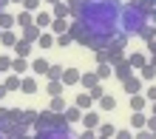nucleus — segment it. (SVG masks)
<instances>
[{
  "mask_svg": "<svg viewBox=\"0 0 156 139\" xmlns=\"http://www.w3.org/2000/svg\"><path fill=\"white\" fill-rule=\"evenodd\" d=\"M128 62H131V68L142 71L145 66H148V54H145V51H131V54H128Z\"/></svg>",
  "mask_w": 156,
  "mask_h": 139,
  "instance_id": "obj_11",
  "label": "nucleus"
},
{
  "mask_svg": "<svg viewBox=\"0 0 156 139\" xmlns=\"http://www.w3.org/2000/svg\"><path fill=\"white\" fill-rule=\"evenodd\" d=\"M122 88H125V94H142V77L131 74L128 80H122Z\"/></svg>",
  "mask_w": 156,
  "mask_h": 139,
  "instance_id": "obj_6",
  "label": "nucleus"
},
{
  "mask_svg": "<svg viewBox=\"0 0 156 139\" xmlns=\"http://www.w3.org/2000/svg\"><path fill=\"white\" fill-rule=\"evenodd\" d=\"M48 68H51V62L43 60V57L31 62V74H34V77H45V74H48Z\"/></svg>",
  "mask_w": 156,
  "mask_h": 139,
  "instance_id": "obj_19",
  "label": "nucleus"
},
{
  "mask_svg": "<svg viewBox=\"0 0 156 139\" xmlns=\"http://www.w3.org/2000/svg\"><path fill=\"white\" fill-rule=\"evenodd\" d=\"M71 43H74V37H71L68 31H66V34H60V37H57V45H60V48H68V45H71Z\"/></svg>",
  "mask_w": 156,
  "mask_h": 139,
  "instance_id": "obj_39",
  "label": "nucleus"
},
{
  "mask_svg": "<svg viewBox=\"0 0 156 139\" xmlns=\"http://www.w3.org/2000/svg\"><path fill=\"white\" fill-rule=\"evenodd\" d=\"M51 45H57V37H54L51 31H43L40 40H37V48H51Z\"/></svg>",
  "mask_w": 156,
  "mask_h": 139,
  "instance_id": "obj_23",
  "label": "nucleus"
},
{
  "mask_svg": "<svg viewBox=\"0 0 156 139\" xmlns=\"http://www.w3.org/2000/svg\"><path fill=\"white\" fill-rule=\"evenodd\" d=\"M145 99H148V102H156V85H148V88H145Z\"/></svg>",
  "mask_w": 156,
  "mask_h": 139,
  "instance_id": "obj_41",
  "label": "nucleus"
},
{
  "mask_svg": "<svg viewBox=\"0 0 156 139\" xmlns=\"http://www.w3.org/2000/svg\"><path fill=\"white\" fill-rule=\"evenodd\" d=\"M80 122H82V128H85V131H97V128L102 125V116H99V111H85Z\"/></svg>",
  "mask_w": 156,
  "mask_h": 139,
  "instance_id": "obj_5",
  "label": "nucleus"
},
{
  "mask_svg": "<svg viewBox=\"0 0 156 139\" xmlns=\"http://www.w3.org/2000/svg\"><path fill=\"white\" fill-rule=\"evenodd\" d=\"M45 94H48V97H62V94H66V85H62V80H48V85H45Z\"/></svg>",
  "mask_w": 156,
  "mask_h": 139,
  "instance_id": "obj_16",
  "label": "nucleus"
},
{
  "mask_svg": "<svg viewBox=\"0 0 156 139\" xmlns=\"http://www.w3.org/2000/svg\"><path fill=\"white\" fill-rule=\"evenodd\" d=\"M37 88H40V82H37L34 74H26V77L20 80V91L23 94H37Z\"/></svg>",
  "mask_w": 156,
  "mask_h": 139,
  "instance_id": "obj_9",
  "label": "nucleus"
},
{
  "mask_svg": "<svg viewBox=\"0 0 156 139\" xmlns=\"http://www.w3.org/2000/svg\"><path fill=\"white\" fill-rule=\"evenodd\" d=\"M0 45L14 48V45H17V34H14V31H3V37H0Z\"/></svg>",
  "mask_w": 156,
  "mask_h": 139,
  "instance_id": "obj_33",
  "label": "nucleus"
},
{
  "mask_svg": "<svg viewBox=\"0 0 156 139\" xmlns=\"http://www.w3.org/2000/svg\"><path fill=\"white\" fill-rule=\"evenodd\" d=\"M66 97H51V105H48V111H54V114H66Z\"/></svg>",
  "mask_w": 156,
  "mask_h": 139,
  "instance_id": "obj_28",
  "label": "nucleus"
},
{
  "mask_svg": "<svg viewBox=\"0 0 156 139\" xmlns=\"http://www.w3.org/2000/svg\"><path fill=\"white\" fill-rule=\"evenodd\" d=\"M62 71H66L62 66H51L48 74H45V80H62Z\"/></svg>",
  "mask_w": 156,
  "mask_h": 139,
  "instance_id": "obj_34",
  "label": "nucleus"
},
{
  "mask_svg": "<svg viewBox=\"0 0 156 139\" xmlns=\"http://www.w3.org/2000/svg\"><path fill=\"white\" fill-rule=\"evenodd\" d=\"M40 34H43V31L37 29V26H26L23 34H20V40H26V43H31V45H34V43L40 40Z\"/></svg>",
  "mask_w": 156,
  "mask_h": 139,
  "instance_id": "obj_17",
  "label": "nucleus"
},
{
  "mask_svg": "<svg viewBox=\"0 0 156 139\" xmlns=\"http://www.w3.org/2000/svg\"><path fill=\"white\" fill-rule=\"evenodd\" d=\"M80 85L85 88V91H91L94 85H99V77H97V71H85V74L80 77Z\"/></svg>",
  "mask_w": 156,
  "mask_h": 139,
  "instance_id": "obj_18",
  "label": "nucleus"
},
{
  "mask_svg": "<svg viewBox=\"0 0 156 139\" xmlns=\"http://www.w3.org/2000/svg\"><path fill=\"white\" fill-rule=\"evenodd\" d=\"M131 74H133V68H131V62H128V57H125L122 62H116V66H114V77H116L119 82H122V80H128Z\"/></svg>",
  "mask_w": 156,
  "mask_h": 139,
  "instance_id": "obj_13",
  "label": "nucleus"
},
{
  "mask_svg": "<svg viewBox=\"0 0 156 139\" xmlns=\"http://www.w3.org/2000/svg\"><path fill=\"white\" fill-rule=\"evenodd\" d=\"M51 23H54V14H51V12H45V9H43V12H37V14H34V26H37L40 31L51 29Z\"/></svg>",
  "mask_w": 156,
  "mask_h": 139,
  "instance_id": "obj_7",
  "label": "nucleus"
},
{
  "mask_svg": "<svg viewBox=\"0 0 156 139\" xmlns=\"http://www.w3.org/2000/svg\"><path fill=\"white\" fill-rule=\"evenodd\" d=\"M145 108H148L145 94H131V114H145Z\"/></svg>",
  "mask_w": 156,
  "mask_h": 139,
  "instance_id": "obj_14",
  "label": "nucleus"
},
{
  "mask_svg": "<svg viewBox=\"0 0 156 139\" xmlns=\"http://www.w3.org/2000/svg\"><path fill=\"white\" fill-rule=\"evenodd\" d=\"M114 108H116V97L105 94L102 99H99V111H114Z\"/></svg>",
  "mask_w": 156,
  "mask_h": 139,
  "instance_id": "obj_32",
  "label": "nucleus"
},
{
  "mask_svg": "<svg viewBox=\"0 0 156 139\" xmlns=\"http://www.w3.org/2000/svg\"><path fill=\"white\" fill-rule=\"evenodd\" d=\"M12 60H14V57H6V54H0V74H9V71H12Z\"/></svg>",
  "mask_w": 156,
  "mask_h": 139,
  "instance_id": "obj_36",
  "label": "nucleus"
},
{
  "mask_svg": "<svg viewBox=\"0 0 156 139\" xmlns=\"http://www.w3.org/2000/svg\"><path fill=\"white\" fill-rule=\"evenodd\" d=\"M125 57H128V54H125V45H119V43L111 40V45L105 48V60L111 62V66H116V62H122Z\"/></svg>",
  "mask_w": 156,
  "mask_h": 139,
  "instance_id": "obj_3",
  "label": "nucleus"
},
{
  "mask_svg": "<svg viewBox=\"0 0 156 139\" xmlns=\"http://www.w3.org/2000/svg\"><path fill=\"white\" fill-rule=\"evenodd\" d=\"M20 80H23V77H17V74H12V71H9L0 82H3V85H6V91L12 94V91H20Z\"/></svg>",
  "mask_w": 156,
  "mask_h": 139,
  "instance_id": "obj_15",
  "label": "nucleus"
},
{
  "mask_svg": "<svg viewBox=\"0 0 156 139\" xmlns=\"http://www.w3.org/2000/svg\"><path fill=\"white\" fill-rule=\"evenodd\" d=\"M80 139H97V131H85V134H82Z\"/></svg>",
  "mask_w": 156,
  "mask_h": 139,
  "instance_id": "obj_46",
  "label": "nucleus"
},
{
  "mask_svg": "<svg viewBox=\"0 0 156 139\" xmlns=\"http://www.w3.org/2000/svg\"><path fill=\"white\" fill-rule=\"evenodd\" d=\"M151 26V14L139 6H122V14H119V31L128 37H139L145 29Z\"/></svg>",
  "mask_w": 156,
  "mask_h": 139,
  "instance_id": "obj_2",
  "label": "nucleus"
},
{
  "mask_svg": "<svg viewBox=\"0 0 156 139\" xmlns=\"http://www.w3.org/2000/svg\"><path fill=\"white\" fill-rule=\"evenodd\" d=\"M148 62H151V66H156V54H151V57H148Z\"/></svg>",
  "mask_w": 156,
  "mask_h": 139,
  "instance_id": "obj_49",
  "label": "nucleus"
},
{
  "mask_svg": "<svg viewBox=\"0 0 156 139\" xmlns=\"http://www.w3.org/2000/svg\"><path fill=\"white\" fill-rule=\"evenodd\" d=\"M74 105H77L80 111H91V105H94V99H91V94L85 91V94H77V99H74Z\"/></svg>",
  "mask_w": 156,
  "mask_h": 139,
  "instance_id": "obj_21",
  "label": "nucleus"
},
{
  "mask_svg": "<svg viewBox=\"0 0 156 139\" xmlns=\"http://www.w3.org/2000/svg\"><path fill=\"white\" fill-rule=\"evenodd\" d=\"M40 6H43V0H23V9H26V12H31V14L37 12Z\"/></svg>",
  "mask_w": 156,
  "mask_h": 139,
  "instance_id": "obj_37",
  "label": "nucleus"
},
{
  "mask_svg": "<svg viewBox=\"0 0 156 139\" xmlns=\"http://www.w3.org/2000/svg\"><path fill=\"white\" fill-rule=\"evenodd\" d=\"M145 48H148V57H151V54H156V40H151L148 45H145Z\"/></svg>",
  "mask_w": 156,
  "mask_h": 139,
  "instance_id": "obj_44",
  "label": "nucleus"
},
{
  "mask_svg": "<svg viewBox=\"0 0 156 139\" xmlns=\"http://www.w3.org/2000/svg\"><path fill=\"white\" fill-rule=\"evenodd\" d=\"M0 77H3V74H0Z\"/></svg>",
  "mask_w": 156,
  "mask_h": 139,
  "instance_id": "obj_55",
  "label": "nucleus"
},
{
  "mask_svg": "<svg viewBox=\"0 0 156 139\" xmlns=\"http://www.w3.org/2000/svg\"><path fill=\"white\" fill-rule=\"evenodd\" d=\"M114 139H133V131H128V128H122V131H116Z\"/></svg>",
  "mask_w": 156,
  "mask_h": 139,
  "instance_id": "obj_43",
  "label": "nucleus"
},
{
  "mask_svg": "<svg viewBox=\"0 0 156 139\" xmlns=\"http://www.w3.org/2000/svg\"><path fill=\"white\" fill-rule=\"evenodd\" d=\"M97 77H99V82L108 80V77H114V66H111V62H99V66H97Z\"/></svg>",
  "mask_w": 156,
  "mask_h": 139,
  "instance_id": "obj_27",
  "label": "nucleus"
},
{
  "mask_svg": "<svg viewBox=\"0 0 156 139\" xmlns=\"http://www.w3.org/2000/svg\"><path fill=\"white\" fill-rule=\"evenodd\" d=\"M82 114H85V111H80L77 105H68V108H66V119H68V125L80 122V119H82Z\"/></svg>",
  "mask_w": 156,
  "mask_h": 139,
  "instance_id": "obj_24",
  "label": "nucleus"
},
{
  "mask_svg": "<svg viewBox=\"0 0 156 139\" xmlns=\"http://www.w3.org/2000/svg\"><path fill=\"white\" fill-rule=\"evenodd\" d=\"M88 94H91V99H94V102H99V99L105 97V88H102V85H94V88L88 91Z\"/></svg>",
  "mask_w": 156,
  "mask_h": 139,
  "instance_id": "obj_38",
  "label": "nucleus"
},
{
  "mask_svg": "<svg viewBox=\"0 0 156 139\" xmlns=\"http://www.w3.org/2000/svg\"><path fill=\"white\" fill-rule=\"evenodd\" d=\"M14 20H17V26H20V29H26V26H34V14H31V12H26V9H23V12L17 14Z\"/></svg>",
  "mask_w": 156,
  "mask_h": 139,
  "instance_id": "obj_29",
  "label": "nucleus"
},
{
  "mask_svg": "<svg viewBox=\"0 0 156 139\" xmlns=\"http://www.w3.org/2000/svg\"><path fill=\"white\" fill-rule=\"evenodd\" d=\"M145 3H148V0H131L128 6H139V9H145Z\"/></svg>",
  "mask_w": 156,
  "mask_h": 139,
  "instance_id": "obj_47",
  "label": "nucleus"
},
{
  "mask_svg": "<svg viewBox=\"0 0 156 139\" xmlns=\"http://www.w3.org/2000/svg\"><path fill=\"white\" fill-rule=\"evenodd\" d=\"M139 77H142L145 82H151V80L156 77V66H151V62H148V66H145V68H142V74H139Z\"/></svg>",
  "mask_w": 156,
  "mask_h": 139,
  "instance_id": "obj_35",
  "label": "nucleus"
},
{
  "mask_svg": "<svg viewBox=\"0 0 156 139\" xmlns=\"http://www.w3.org/2000/svg\"><path fill=\"white\" fill-rule=\"evenodd\" d=\"M119 14H122L119 0H85L71 12V20H77L91 37L111 43L119 31Z\"/></svg>",
  "mask_w": 156,
  "mask_h": 139,
  "instance_id": "obj_1",
  "label": "nucleus"
},
{
  "mask_svg": "<svg viewBox=\"0 0 156 139\" xmlns=\"http://www.w3.org/2000/svg\"><path fill=\"white\" fill-rule=\"evenodd\" d=\"M43 3H51L54 6V3H62V0H43Z\"/></svg>",
  "mask_w": 156,
  "mask_h": 139,
  "instance_id": "obj_51",
  "label": "nucleus"
},
{
  "mask_svg": "<svg viewBox=\"0 0 156 139\" xmlns=\"http://www.w3.org/2000/svg\"><path fill=\"white\" fill-rule=\"evenodd\" d=\"M68 26H71V20H54V23H51V34H54V37L66 34V31H68Z\"/></svg>",
  "mask_w": 156,
  "mask_h": 139,
  "instance_id": "obj_30",
  "label": "nucleus"
},
{
  "mask_svg": "<svg viewBox=\"0 0 156 139\" xmlns=\"http://www.w3.org/2000/svg\"><path fill=\"white\" fill-rule=\"evenodd\" d=\"M0 37H3V29H0Z\"/></svg>",
  "mask_w": 156,
  "mask_h": 139,
  "instance_id": "obj_53",
  "label": "nucleus"
},
{
  "mask_svg": "<svg viewBox=\"0 0 156 139\" xmlns=\"http://www.w3.org/2000/svg\"><path fill=\"white\" fill-rule=\"evenodd\" d=\"M80 77H82V71L66 68V71H62V85H66V88H74V85H80Z\"/></svg>",
  "mask_w": 156,
  "mask_h": 139,
  "instance_id": "obj_12",
  "label": "nucleus"
},
{
  "mask_svg": "<svg viewBox=\"0 0 156 139\" xmlns=\"http://www.w3.org/2000/svg\"><path fill=\"white\" fill-rule=\"evenodd\" d=\"M14 26H17L14 14H9V12H0V29H3V31H12Z\"/></svg>",
  "mask_w": 156,
  "mask_h": 139,
  "instance_id": "obj_22",
  "label": "nucleus"
},
{
  "mask_svg": "<svg viewBox=\"0 0 156 139\" xmlns=\"http://www.w3.org/2000/svg\"><path fill=\"white\" fill-rule=\"evenodd\" d=\"M139 37H142L145 43H151V40H156V31H153V26H148V29H145V31H142Z\"/></svg>",
  "mask_w": 156,
  "mask_h": 139,
  "instance_id": "obj_40",
  "label": "nucleus"
},
{
  "mask_svg": "<svg viewBox=\"0 0 156 139\" xmlns=\"http://www.w3.org/2000/svg\"><path fill=\"white\" fill-rule=\"evenodd\" d=\"M148 131L156 134V116H148Z\"/></svg>",
  "mask_w": 156,
  "mask_h": 139,
  "instance_id": "obj_45",
  "label": "nucleus"
},
{
  "mask_svg": "<svg viewBox=\"0 0 156 139\" xmlns=\"http://www.w3.org/2000/svg\"><path fill=\"white\" fill-rule=\"evenodd\" d=\"M133 139H156V136H153V131H148V128H145V131H136Z\"/></svg>",
  "mask_w": 156,
  "mask_h": 139,
  "instance_id": "obj_42",
  "label": "nucleus"
},
{
  "mask_svg": "<svg viewBox=\"0 0 156 139\" xmlns=\"http://www.w3.org/2000/svg\"><path fill=\"white\" fill-rule=\"evenodd\" d=\"M12 74H17V77H26V74H31V62L23 60V57H14L12 60Z\"/></svg>",
  "mask_w": 156,
  "mask_h": 139,
  "instance_id": "obj_8",
  "label": "nucleus"
},
{
  "mask_svg": "<svg viewBox=\"0 0 156 139\" xmlns=\"http://www.w3.org/2000/svg\"><path fill=\"white\" fill-rule=\"evenodd\" d=\"M34 139H80V136L71 134V128H54V131H43V134H37Z\"/></svg>",
  "mask_w": 156,
  "mask_h": 139,
  "instance_id": "obj_4",
  "label": "nucleus"
},
{
  "mask_svg": "<svg viewBox=\"0 0 156 139\" xmlns=\"http://www.w3.org/2000/svg\"><path fill=\"white\" fill-rule=\"evenodd\" d=\"M6 94H9V91H6V85H3V82H0V99H3Z\"/></svg>",
  "mask_w": 156,
  "mask_h": 139,
  "instance_id": "obj_48",
  "label": "nucleus"
},
{
  "mask_svg": "<svg viewBox=\"0 0 156 139\" xmlns=\"http://www.w3.org/2000/svg\"><path fill=\"white\" fill-rule=\"evenodd\" d=\"M97 136H102V139H114V136H116V128H114L111 122H102V125L97 128Z\"/></svg>",
  "mask_w": 156,
  "mask_h": 139,
  "instance_id": "obj_25",
  "label": "nucleus"
},
{
  "mask_svg": "<svg viewBox=\"0 0 156 139\" xmlns=\"http://www.w3.org/2000/svg\"><path fill=\"white\" fill-rule=\"evenodd\" d=\"M151 116H156V102H151Z\"/></svg>",
  "mask_w": 156,
  "mask_h": 139,
  "instance_id": "obj_50",
  "label": "nucleus"
},
{
  "mask_svg": "<svg viewBox=\"0 0 156 139\" xmlns=\"http://www.w3.org/2000/svg\"><path fill=\"white\" fill-rule=\"evenodd\" d=\"M31 48H34V45H31V43H26V40H17V45H14V51H17V57H23V60H29V54H31Z\"/></svg>",
  "mask_w": 156,
  "mask_h": 139,
  "instance_id": "obj_26",
  "label": "nucleus"
},
{
  "mask_svg": "<svg viewBox=\"0 0 156 139\" xmlns=\"http://www.w3.org/2000/svg\"><path fill=\"white\" fill-rule=\"evenodd\" d=\"M37 116H40V111H34V108H26V111H23V125H26V128H31L34 122H37Z\"/></svg>",
  "mask_w": 156,
  "mask_h": 139,
  "instance_id": "obj_31",
  "label": "nucleus"
},
{
  "mask_svg": "<svg viewBox=\"0 0 156 139\" xmlns=\"http://www.w3.org/2000/svg\"><path fill=\"white\" fill-rule=\"evenodd\" d=\"M51 14H54V20H71V6L66 3V0H62V3H54Z\"/></svg>",
  "mask_w": 156,
  "mask_h": 139,
  "instance_id": "obj_10",
  "label": "nucleus"
},
{
  "mask_svg": "<svg viewBox=\"0 0 156 139\" xmlns=\"http://www.w3.org/2000/svg\"><path fill=\"white\" fill-rule=\"evenodd\" d=\"M12 3H23V0H12Z\"/></svg>",
  "mask_w": 156,
  "mask_h": 139,
  "instance_id": "obj_52",
  "label": "nucleus"
},
{
  "mask_svg": "<svg viewBox=\"0 0 156 139\" xmlns=\"http://www.w3.org/2000/svg\"><path fill=\"white\" fill-rule=\"evenodd\" d=\"M131 128L133 131H145L148 128V114H131Z\"/></svg>",
  "mask_w": 156,
  "mask_h": 139,
  "instance_id": "obj_20",
  "label": "nucleus"
},
{
  "mask_svg": "<svg viewBox=\"0 0 156 139\" xmlns=\"http://www.w3.org/2000/svg\"><path fill=\"white\" fill-rule=\"evenodd\" d=\"M97 139H102V136H97Z\"/></svg>",
  "mask_w": 156,
  "mask_h": 139,
  "instance_id": "obj_54",
  "label": "nucleus"
}]
</instances>
